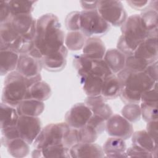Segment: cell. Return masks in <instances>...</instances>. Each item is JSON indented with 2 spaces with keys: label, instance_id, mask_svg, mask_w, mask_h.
Listing matches in <instances>:
<instances>
[{
  "label": "cell",
  "instance_id": "37",
  "mask_svg": "<svg viewBox=\"0 0 158 158\" xmlns=\"http://www.w3.org/2000/svg\"><path fill=\"white\" fill-rule=\"evenodd\" d=\"M77 133L78 143H94L99 135L95 129L87 124L77 129Z\"/></svg>",
  "mask_w": 158,
  "mask_h": 158
},
{
  "label": "cell",
  "instance_id": "35",
  "mask_svg": "<svg viewBox=\"0 0 158 158\" xmlns=\"http://www.w3.org/2000/svg\"><path fill=\"white\" fill-rule=\"evenodd\" d=\"M93 60L86 57L83 54L74 57L73 65L80 77L86 75L89 72L93 65Z\"/></svg>",
  "mask_w": 158,
  "mask_h": 158
},
{
  "label": "cell",
  "instance_id": "45",
  "mask_svg": "<svg viewBox=\"0 0 158 158\" xmlns=\"http://www.w3.org/2000/svg\"><path fill=\"white\" fill-rule=\"evenodd\" d=\"M146 131L150 136L157 142V134H158V122L157 120H153L147 122Z\"/></svg>",
  "mask_w": 158,
  "mask_h": 158
},
{
  "label": "cell",
  "instance_id": "11",
  "mask_svg": "<svg viewBox=\"0 0 158 158\" xmlns=\"http://www.w3.org/2000/svg\"><path fill=\"white\" fill-rule=\"evenodd\" d=\"M15 31L25 38L34 40L36 34V20L31 14L12 15L9 20Z\"/></svg>",
  "mask_w": 158,
  "mask_h": 158
},
{
  "label": "cell",
  "instance_id": "7",
  "mask_svg": "<svg viewBox=\"0 0 158 158\" xmlns=\"http://www.w3.org/2000/svg\"><path fill=\"white\" fill-rule=\"evenodd\" d=\"M97 11L110 25L122 26L127 19V14L120 1H98Z\"/></svg>",
  "mask_w": 158,
  "mask_h": 158
},
{
  "label": "cell",
  "instance_id": "34",
  "mask_svg": "<svg viewBox=\"0 0 158 158\" xmlns=\"http://www.w3.org/2000/svg\"><path fill=\"white\" fill-rule=\"evenodd\" d=\"M121 112L122 116L130 123H134L139 120L141 117L140 106L138 104H127L123 107Z\"/></svg>",
  "mask_w": 158,
  "mask_h": 158
},
{
  "label": "cell",
  "instance_id": "1",
  "mask_svg": "<svg viewBox=\"0 0 158 158\" xmlns=\"http://www.w3.org/2000/svg\"><path fill=\"white\" fill-rule=\"evenodd\" d=\"M65 36L58 17L46 14L36 20L34 48L43 57L53 54L64 45Z\"/></svg>",
  "mask_w": 158,
  "mask_h": 158
},
{
  "label": "cell",
  "instance_id": "13",
  "mask_svg": "<svg viewBox=\"0 0 158 158\" xmlns=\"http://www.w3.org/2000/svg\"><path fill=\"white\" fill-rule=\"evenodd\" d=\"M157 36H149L139 44L133 55L151 64L157 61Z\"/></svg>",
  "mask_w": 158,
  "mask_h": 158
},
{
  "label": "cell",
  "instance_id": "43",
  "mask_svg": "<svg viewBox=\"0 0 158 158\" xmlns=\"http://www.w3.org/2000/svg\"><path fill=\"white\" fill-rule=\"evenodd\" d=\"M86 124L95 129L99 135L104 131L106 127V121L94 115L91 117Z\"/></svg>",
  "mask_w": 158,
  "mask_h": 158
},
{
  "label": "cell",
  "instance_id": "20",
  "mask_svg": "<svg viewBox=\"0 0 158 158\" xmlns=\"http://www.w3.org/2000/svg\"><path fill=\"white\" fill-rule=\"evenodd\" d=\"M131 141L133 145L151 152L154 157H157V142L150 136L146 130H139L133 133Z\"/></svg>",
  "mask_w": 158,
  "mask_h": 158
},
{
  "label": "cell",
  "instance_id": "28",
  "mask_svg": "<svg viewBox=\"0 0 158 158\" xmlns=\"http://www.w3.org/2000/svg\"><path fill=\"white\" fill-rule=\"evenodd\" d=\"M19 117V115L18 114L16 107L7 105L3 102L1 103V129L6 127L16 126Z\"/></svg>",
  "mask_w": 158,
  "mask_h": 158
},
{
  "label": "cell",
  "instance_id": "48",
  "mask_svg": "<svg viewBox=\"0 0 158 158\" xmlns=\"http://www.w3.org/2000/svg\"><path fill=\"white\" fill-rule=\"evenodd\" d=\"M98 1H80L81 6L84 10H96Z\"/></svg>",
  "mask_w": 158,
  "mask_h": 158
},
{
  "label": "cell",
  "instance_id": "39",
  "mask_svg": "<svg viewBox=\"0 0 158 158\" xmlns=\"http://www.w3.org/2000/svg\"><path fill=\"white\" fill-rule=\"evenodd\" d=\"M1 144L4 147H7L12 140L20 137L16 126L1 128Z\"/></svg>",
  "mask_w": 158,
  "mask_h": 158
},
{
  "label": "cell",
  "instance_id": "5",
  "mask_svg": "<svg viewBox=\"0 0 158 158\" xmlns=\"http://www.w3.org/2000/svg\"><path fill=\"white\" fill-rule=\"evenodd\" d=\"M110 28V25L102 18L96 9L80 12V31L88 38L102 36Z\"/></svg>",
  "mask_w": 158,
  "mask_h": 158
},
{
  "label": "cell",
  "instance_id": "14",
  "mask_svg": "<svg viewBox=\"0 0 158 158\" xmlns=\"http://www.w3.org/2000/svg\"><path fill=\"white\" fill-rule=\"evenodd\" d=\"M70 157H104L102 148L94 143H78L70 149Z\"/></svg>",
  "mask_w": 158,
  "mask_h": 158
},
{
  "label": "cell",
  "instance_id": "31",
  "mask_svg": "<svg viewBox=\"0 0 158 158\" xmlns=\"http://www.w3.org/2000/svg\"><path fill=\"white\" fill-rule=\"evenodd\" d=\"M6 148L8 153L17 158L26 157L30 152L29 144L20 137L12 140Z\"/></svg>",
  "mask_w": 158,
  "mask_h": 158
},
{
  "label": "cell",
  "instance_id": "36",
  "mask_svg": "<svg viewBox=\"0 0 158 158\" xmlns=\"http://www.w3.org/2000/svg\"><path fill=\"white\" fill-rule=\"evenodd\" d=\"M87 74H91L104 80L106 77L113 73H112L111 70H110L109 67H108L104 60L101 59L93 60V65L91 69Z\"/></svg>",
  "mask_w": 158,
  "mask_h": 158
},
{
  "label": "cell",
  "instance_id": "22",
  "mask_svg": "<svg viewBox=\"0 0 158 158\" xmlns=\"http://www.w3.org/2000/svg\"><path fill=\"white\" fill-rule=\"evenodd\" d=\"M44 104L42 101L33 99H25L21 101L16 107L20 115L38 117L44 110Z\"/></svg>",
  "mask_w": 158,
  "mask_h": 158
},
{
  "label": "cell",
  "instance_id": "18",
  "mask_svg": "<svg viewBox=\"0 0 158 158\" xmlns=\"http://www.w3.org/2000/svg\"><path fill=\"white\" fill-rule=\"evenodd\" d=\"M21 36L15 31L9 21L0 25V50L14 49Z\"/></svg>",
  "mask_w": 158,
  "mask_h": 158
},
{
  "label": "cell",
  "instance_id": "30",
  "mask_svg": "<svg viewBox=\"0 0 158 158\" xmlns=\"http://www.w3.org/2000/svg\"><path fill=\"white\" fill-rule=\"evenodd\" d=\"M88 37L81 31H69L65 36L64 43L67 49L78 51L83 49Z\"/></svg>",
  "mask_w": 158,
  "mask_h": 158
},
{
  "label": "cell",
  "instance_id": "19",
  "mask_svg": "<svg viewBox=\"0 0 158 158\" xmlns=\"http://www.w3.org/2000/svg\"><path fill=\"white\" fill-rule=\"evenodd\" d=\"M102 149L106 157H127V145L121 138L111 137L104 143Z\"/></svg>",
  "mask_w": 158,
  "mask_h": 158
},
{
  "label": "cell",
  "instance_id": "33",
  "mask_svg": "<svg viewBox=\"0 0 158 158\" xmlns=\"http://www.w3.org/2000/svg\"><path fill=\"white\" fill-rule=\"evenodd\" d=\"M149 64L147 60L131 55L127 56L125 68L132 72H142L145 70Z\"/></svg>",
  "mask_w": 158,
  "mask_h": 158
},
{
  "label": "cell",
  "instance_id": "41",
  "mask_svg": "<svg viewBox=\"0 0 158 158\" xmlns=\"http://www.w3.org/2000/svg\"><path fill=\"white\" fill-rule=\"evenodd\" d=\"M141 102L144 103H158V91L157 83L151 89L144 92L141 97Z\"/></svg>",
  "mask_w": 158,
  "mask_h": 158
},
{
  "label": "cell",
  "instance_id": "2",
  "mask_svg": "<svg viewBox=\"0 0 158 158\" xmlns=\"http://www.w3.org/2000/svg\"><path fill=\"white\" fill-rule=\"evenodd\" d=\"M117 77L121 86L120 96L127 104H138L142 94L157 83L144 72H132L125 68L118 72Z\"/></svg>",
  "mask_w": 158,
  "mask_h": 158
},
{
  "label": "cell",
  "instance_id": "3",
  "mask_svg": "<svg viewBox=\"0 0 158 158\" xmlns=\"http://www.w3.org/2000/svg\"><path fill=\"white\" fill-rule=\"evenodd\" d=\"M121 31L122 35L117 41V49L126 56L133 55L139 44L150 36L138 14L127 17L121 26Z\"/></svg>",
  "mask_w": 158,
  "mask_h": 158
},
{
  "label": "cell",
  "instance_id": "12",
  "mask_svg": "<svg viewBox=\"0 0 158 158\" xmlns=\"http://www.w3.org/2000/svg\"><path fill=\"white\" fill-rule=\"evenodd\" d=\"M43 68L41 59L28 54H20L16 70L27 79L41 75Z\"/></svg>",
  "mask_w": 158,
  "mask_h": 158
},
{
  "label": "cell",
  "instance_id": "15",
  "mask_svg": "<svg viewBox=\"0 0 158 158\" xmlns=\"http://www.w3.org/2000/svg\"><path fill=\"white\" fill-rule=\"evenodd\" d=\"M67 53V48L64 45L57 52L43 57L41 59L43 67L50 72L62 70L66 64Z\"/></svg>",
  "mask_w": 158,
  "mask_h": 158
},
{
  "label": "cell",
  "instance_id": "8",
  "mask_svg": "<svg viewBox=\"0 0 158 158\" xmlns=\"http://www.w3.org/2000/svg\"><path fill=\"white\" fill-rule=\"evenodd\" d=\"M105 130L109 136L124 140L130 138L133 133L132 124L118 114L112 115L106 121Z\"/></svg>",
  "mask_w": 158,
  "mask_h": 158
},
{
  "label": "cell",
  "instance_id": "44",
  "mask_svg": "<svg viewBox=\"0 0 158 158\" xmlns=\"http://www.w3.org/2000/svg\"><path fill=\"white\" fill-rule=\"evenodd\" d=\"M12 14L7 1H0V22L1 23L9 21Z\"/></svg>",
  "mask_w": 158,
  "mask_h": 158
},
{
  "label": "cell",
  "instance_id": "21",
  "mask_svg": "<svg viewBox=\"0 0 158 158\" xmlns=\"http://www.w3.org/2000/svg\"><path fill=\"white\" fill-rule=\"evenodd\" d=\"M127 56L117 49L111 48L106 51L104 60L113 74H117L124 69Z\"/></svg>",
  "mask_w": 158,
  "mask_h": 158
},
{
  "label": "cell",
  "instance_id": "9",
  "mask_svg": "<svg viewBox=\"0 0 158 158\" xmlns=\"http://www.w3.org/2000/svg\"><path fill=\"white\" fill-rule=\"evenodd\" d=\"M17 128L21 138L29 144L33 143L41 131V122L38 117L20 115Z\"/></svg>",
  "mask_w": 158,
  "mask_h": 158
},
{
  "label": "cell",
  "instance_id": "47",
  "mask_svg": "<svg viewBox=\"0 0 158 158\" xmlns=\"http://www.w3.org/2000/svg\"><path fill=\"white\" fill-rule=\"evenodd\" d=\"M127 3L133 9L136 10H145L150 3V1H127Z\"/></svg>",
  "mask_w": 158,
  "mask_h": 158
},
{
  "label": "cell",
  "instance_id": "46",
  "mask_svg": "<svg viewBox=\"0 0 158 158\" xmlns=\"http://www.w3.org/2000/svg\"><path fill=\"white\" fill-rule=\"evenodd\" d=\"M157 61L149 64L146 68L145 72L152 80L157 82Z\"/></svg>",
  "mask_w": 158,
  "mask_h": 158
},
{
  "label": "cell",
  "instance_id": "32",
  "mask_svg": "<svg viewBox=\"0 0 158 158\" xmlns=\"http://www.w3.org/2000/svg\"><path fill=\"white\" fill-rule=\"evenodd\" d=\"M36 2L35 1H7L12 15L31 14Z\"/></svg>",
  "mask_w": 158,
  "mask_h": 158
},
{
  "label": "cell",
  "instance_id": "10",
  "mask_svg": "<svg viewBox=\"0 0 158 158\" xmlns=\"http://www.w3.org/2000/svg\"><path fill=\"white\" fill-rule=\"evenodd\" d=\"M93 115L89 107L85 102L73 105L65 115V123L72 128L78 129L86 125Z\"/></svg>",
  "mask_w": 158,
  "mask_h": 158
},
{
  "label": "cell",
  "instance_id": "38",
  "mask_svg": "<svg viewBox=\"0 0 158 158\" xmlns=\"http://www.w3.org/2000/svg\"><path fill=\"white\" fill-rule=\"evenodd\" d=\"M141 117L146 122L157 120V104L141 102L140 105Z\"/></svg>",
  "mask_w": 158,
  "mask_h": 158
},
{
  "label": "cell",
  "instance_id": "26",
  "mask_svg": "<svg viewBox=\"0 0 158 158\" xmlns=\"http://www.w3.org/2000/svg\"><path fill=\"white\" fill-rule=\"evenodd\" d=\"M121 86L119 80L115 74L106 77L102 83L101 96L106 100L114 99L120 96Z\"/></svg>",
  "mask_w": 158,
  "mask_h": 158
},
{
  "label": "cell",
  "instance_id": "6",
  "mask_svg": "<svg viewBox=\"0 0 158 158\" xmlns=\"http://www.w3.org/2000/svg\"><path fill=\"white\" fill-rule=\"evenodd\" d=\"M70 128L65 122L50 123L46 125L42 128L33 142L35 148L41 149L51 145L63 144L64 137Z\"/></svg>",
  "mask_w": 158,
  "mask_h": 158
},
{
  "label": "cell",
  "instance_id": "23",
  "mask_svg": "<svg viewBox=\"0 0 158 158\" xmlns=\"http://www.w3.org/2000/svg\"><path fill=\"white\" fill-rule=\"evenodd\" d=\"M19 54L10 49L0 50V73L4 76L17 69Z\"/></svg>",
  "mask_w": 158,
  "mask_h": 158
},
{
  "label": "cell",
  "instance_id": "29",
  "mask_svg": "<svg viewBox=\"0 0 158 158\" xmlns=\"http://www.w3.org/2000/svg\"><path fill=\"white\" fill-rule=\"evenodd\" d=\"M149 36H157V10L148 7L140 14Z\"/></svg>",
  "mask_w": 158,
  "mask_h": 158
},
{
  "label": "cell",
  "instance_id": "25",
  "mask_svg": "<svg viewBox=\"0 0 158 158\" xmlns=\"http://www.w3.org/2000/svg\"><path fill=\"white\" fill-rule=\"evenodd\" d=\"M80 79L83 91L88 96L101 95L104 79L91 74L81 77Z\"/></svg>",
  "mask_w": 158,
  "mask_h": 158
},
{
  "label": "cell",
  "instance_id": "40",
  "mask_svg": "<svg viewBox=\"0 0 158 158\" xmlns=\"http://www.w3.org/2000/svg\"><path fill=\"white\" fill-rule=\"evenodd\" d=\"M80 12L79 11L71 12L67 15L65 24L69 31H80Z\"/></svg>",
  "mask_w": 158,
  "mask_h": 158
},
{
  "label": "cell",
  "instance_id": "16",
  "mask_svg": "<svg viewBox=\"0 0 158 158\" xmlns=\"http://www.w3.org/2000/svg\"><path fill=\"white\" fill-rule=\"evenodd\" d=\"M85 103L89 107L93 115H96L106 121L113 114L110 106L106 100L99 95L96 96H88Z\"/></svg>",
  "mask_w": 158,
  "mask_h": 158
},
{
  "label": "cell",
  "instance_id": "27",
  "mask_svg": "<svg viewBox=\"0 0 158 158\" xmlns=\"http://www.w3.org/2000/svg\"><path fill=\"white\" fill-rule=\"evenodd\" d=\"M51 93L50 86L45 81L40 80L28 88L25 99H33L44 102L51 97Z\"/></svg>",
  "mask_w": 158,
  "mask_h": 158
},
{
  "label": "cell",
  "instance_id": "42",
  "mask_svg": "<svg viewBox=\"0 0 158 158\" xmlns=\"http://www.w3.org/2000/svg\"><path fill=\"white\" fill-rule=\"evenodd\" d=\"M126 153L127 155V157H154L153 154L148 152L141 148H139L136 146L132 145L128 148H127Z\"/></svg>",
  "mask_w": 158,
  "mask_h": 158
},
{
  "label": "cell",
  "instance_id": "24",
  "mask_svg": "<svg viewBox=\"0 0 158 158\" xmlns=\"http://www.w3.org/2000/svg\"><path fill=\"white\" fill-rule=\"evenodd\" d=\"M32 157H70V149L63 144L51 145L41 149H35L31 154Z\"/></svg>",
  "mask_w": 158,
  "mask_h": 158
},
{
  "label": "cell",
  "instance_id": "17",
  "mask_svg": "<svg viewBox=\"0 0 158 158\" xmlns=\"http://www.w3.org/2000/svg\"><path fill=\"white\" fill-rule=\"evenodd\" d=\"M82 50L83 55L91 60L103 59L106 52L104 42L97 36L88 38Z\"/></svg>",
  "mask_w": 158,
  "mask_h": 158
},
{
  "label": "cell",
  "instance_id": "4",
  "mask_svg": "<svg viewBox=\"0 0 158 158\" xmlns=\"http://www.w3.org/2000/svg\"><path fill=\"white\" fill-rule=\"evenodd\" d=\"M28 86L25 77L17 70L7 74L4 81L2 102L16 107L26 98Z\"/></svg>",
  "mask_w": 158,
  "mask_h": 158
}]
</instances>
